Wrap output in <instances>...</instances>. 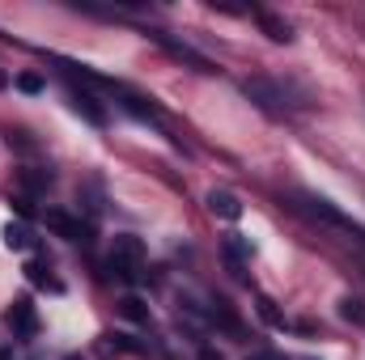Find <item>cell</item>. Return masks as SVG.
<instances>
[{
  "label": "cell",
  "instance_id": "obj_1",
  "mask_svg": "<svg viewBox=\"0 0 365 360\" xmlns=\"http://www.w3.org/2000/svg\"><path fill=\"white\" fill-rule=\"evenodd\" d=\"M140 263H145V242H140V238H132V233L115 238L110 259H106V271H115L123 284H136V280H140Z\"/></svg>",
  "mask_w": 365,
  "mask_h": 360
},
{
  "label": "cell",
  "instance_id": "obj_2",
  "mask_svg": "<svg viewBox=\"0 0 365 360\" xmlns=\"http://www.w3.org/2000/svg\"><path fill=\"white\" fill-rule=\"evenodd\" d=\"M47 229L64 242H90V225L81 216H73L68 208H47Z\"/></svg>",
  "mask_w": 365,
  "mask_h": 360
},
{
  "label": "cell",
  "instance_id": "obj_3",
  "mask_svg": "<svg viewBox=\"0 0 365 360\" xmlns=\"http://www.w3.org/2000/svg\"><path fill=\"white\" fill-rule=\"evenodd\" d=\"M242 90H247V97H251V102H259L264 110H284V106H289V93H284V85H276V81H268V77H251Z\"/></svg>",
  "mask_w": 365,
  "mask_h": 360
},
{
  "label": "cell",
  "instance_id": "obj_4",
  "mask_svg": "<svg viewBox=\"0 0 365 360\" xmlns=\"http://www.w3.org/2000/svg\"><path fill=\"white\" fill-rule=\"evenodd\" d=\"M4 322H9V331H13V335H21V339H30V335L38 331V309H34V301H30V297H17V301L9 305V314H4Z\"/></svg>",
  "mask_w": 365,
  "mask_h": 360
},
{
  "label": "cell",
  "instance_id": "obj_5",
  "mask_svg": "<svg viewBox=\"0 0 365 360\" xmlns=\"http://www.w3.org/2000/svg\"><path fill=\"white\" fill-rule=\"evenodd\" d=\"M153 38H158V43H162V47H166V51H170V55H175V60H182V64H191V68H195V73H212V64H208V60H204V55H200V51H191V47H187V43H175V38H170V34H153Z\"/></svg>",
  "mask_w": 365,
  "mask_h": 360
},
{
  "label": "cell",
  "instance_id": "obj_6",
  "mask_svg": "<svg viewBox=\"0 0 365 360\" xmlns=\"http://www.w3.org/2000/svg\"><path fill=\"white\" fill-rule=\"evenodd\" d=\"M68 97H73V110H77V115H86V119H90L93 127H102V123H106V110H102V102H98L93 93H86V90H73Z\"/></svg>",
  "mask_w": 365,
  "mask_h": 360
},
{
  "label": "cell",
  "instance_id": "obj_7",
  "mask_svg": "<svg viewBox=\"0 0 365 360\" xmlns=\"http://www.w3.org/2000/svg\"><path fill=\"white\" fill-rule=\"evenodd\" d=\"M208 208H212V216H221V221H238V216H242V203H238V195H230V191H208Z\"/></svg>",
  "mask_w": 365,
  "mask_h": 360
},
{
  "label": "cell",
  "instance_id": "obj_8",
  "mask_svg": "<svg viewBox=\"0 0 365 360\" xmlns=\"http://www.w3.org/2000/svg\"><path fill=\"white\" fill-rule=\"evenodd\" d=\"M259 26H264V34H268L272 43H293V26H289L284 17H276V13H259Z\"/></svg>",
  "mask_w": 365,
  "mask_h": 360
},
{
  "label": "cell",
  "instance_id": "obj_9",
  "mask_svg": "<svg viewBox=\"0 0 365 360\" xmlns=\"http://www.w3.org/2000/svg\"><path fill=\"white\" fill-rule=\"evenodd\" d=\"M0 238H4V246H9V250H30V246H34L30 229H26V225H13V221L4 225V233H0Z\"/></svg>",
  "mask_w": 365,
  "mask_h": 360
},
{
  "label": "cell",
  "instance_id": "obj_10",
  "mask_svg": "<svg viewBox=\"0 0 365 360\" xmlns=\"http://www.w3.org/2000/svg\"><path fill=\"white\" fill-rule=\"evenodd\" d=\"M26 280H30L34 288H51V292H60V288H64L56 275H47V268H38V263H30V268H26Z\"/></svg>",
  "mask_w": 365,
  "mask_h": 360
},
{
  "label": "cell",
  "instance_id": "obj_11",
  "mask_svg": "<svg viewBox=\"0 0 365 360\" xmlns=\"http://www.w3.org/2000/svg\"><path fill=\"white\" fill-rule=\"evenodd\" d=\"M119 314H123L128 322H149V309H145L140 297H123V301H119Z\"/></svg>",
  "mask_w": 365,
  "mask_h": 360
},
{
  "label": "cell",
  "instance_id": "obj_12",
  "mask_svg": "<svg viewBox=\"0 0 365 360\" xmlns=\"http://www.w3.org/2000/svg\"><path fill=\"white\" fill-rule=\"evenodd\" d=\"M123 110H132V115H140V119H158V106L145 102V97H136V93H123Z\"/></svg>",
  "mask_w": 365,
  "mask_h": 360
},
{
  "label": "cell",
  "instance_id": "obj_13",
  "mask_svg": "<svg viewBox=\"0 0 365 360\" xmlns=\"http://www.w3.org/2000/svg\"><path fill=\"white\" fill-rule=\"evenodd\" d=\"M251 250H255V246H251L247 238H238V233L225 238V255H230V259H251Z\"/></svg>",
  "mask_w": 365,
  "mask_h": 360
},
{
  "label": "cell",
  "instance_id": "obj_14",
  "mask_svg": "<svg viewBox=\"0 0 365 360\" xmlns=\"http://www.w3.org/2000/svg\"><path fill=\"white\" fill-rule=\"evenodd\" d=\"M340 318H344V322H365V305L357 297H344V301H340Z\"/></svg>",
  "mask_w": 365,
  "mask_h": 360
},
{
  "label": "cell",
  "instance_id": "obj_15",
  "mask_svg": "<svg viewBox=\"0 0 365 360\" xmlns=\"http://www.w3.org/2000/svg\"><path fill=\"white\" fill-rule=\"evenodd\" d=\"M212 322H221L225 331H242V327H238V318L230 314V305H225V301H217V309H212Z\"/></svg>",
  "mask_w": 365,
  "mask_h": 360
},
{
  "label": "cell",
  "instance_id": "obj_16",
  "mask_svg": "<svg viewBox=\"0 0 365 360\" xmlns=\"http://www.w3.org/2000/svg\"><path fill=\"white\" fill-rule=\"evenodd\" d=\"M17 90H21V93H43V77H34V73H21V77H17Z\"/></svg>",
  "mask_w": 365,
  "mask_h": 360
},
{
  "label": "cell",
  "instance_id": "obj_17",
  "mask_svg": "<svg viewBox=\"0 0 365 360\" xmlns=\"http://www.w3.org/2000/svg\"><path fill=\"white\" fill-rule=\"evenodd\" d=\"M21 182H26L30 191H47V182H51V174H34V170H21Z\"/></svg>",
  "mask_w": 365,
  "mask_h": 360
},
{
  "label": "cell",
  "instance_id": "obj_18",
  "mask_svg": "<svg viewBox=\"0 0 365 360\" xmlns=\"http://www.w3.org/2000/svg\"><path fill=\"white\" fill-rule=\"evenodd\" d=\"M13 208H17V216H34V203L26 199V195H17V199H9Z\"/></svg>",
  "mask_w": 365,
  "mask_h": 360
},
{
  "label": "cell",
  "instance_id": "obj_19",
  "mask_svg": "<svg viewBox=\"0 0 365 360\" xmlns=\"http://www.w3.org/2000/svg\"><path fill=\"white\" fill-rule=\"evenodd\" d=\"M259 314H264L268 322H280V314H276V305L268 301V297H259Z\"/></svg>",
  "mask_w": 365,
  "mask_h": 360
},
{
  "label": "cell",
  "instance_id": "obj_20",
  "mask_svg": "<svg viewBox=\"0 0 365 360\" xmlns=\"http://www.w3.org/2000/svg\"><path fill=\"white\" fill-rule=\"evenodd\" d=\"M200 360H225L217 348H200Z\"/></svg>",
  "mask_w": 365,
  "mask_h": 360
},
{
  "label": "cell",
  "instance_id": "obj_21",
  "mask_svg": "<svg viewBox=\"0 0 365 360\" xmlns=\"http://www.w3.org/2000/svg\"><path fill=\"white\" fill-rule=\"evenodd\" d=\"M247 360H284L280 352H255V356H247Z\"/></svg>",
  "mask_w": 365,
  "mask_h": 360
},
{
  "label": "cell",
  "instance_id": "obj_22",
  "mask_svg": "<svg viewBox=\"0 0 365 360\" xmlns=\"http://www.w3.org/2000/svg\"><path fill=\"white\" fill-rule=\"evenodd\" d=\"M0 360H13V352H9V348H0Z\"/></svg>",
  "mask_w": 365,
  "mask_h": 360
},
{
  "label": "cell",
  "instance_id": "obj_23",
  "mask_svg": "<svg viewBox=\"0 0 365 360\" xmlns=\"http://www.w3.org/2000/svg\"><path fill=\"white\" fill-rule=\"evenodd\" d=\"M4 85H9V77H4V73H0V90H4Z\"/></svg>",
  "mask_w": 365,
  "mask_h": 360
}]
</instances>
